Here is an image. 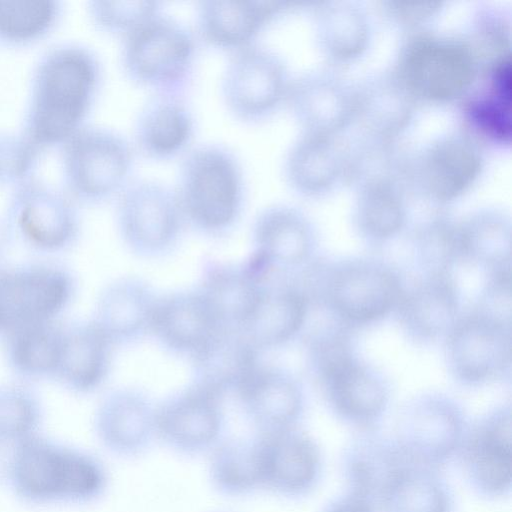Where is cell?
<instances>
[{"mask_svg": "<svg viewBox=\"0 0 512 512\" xmlns=\"http://www.w3.org/2000/svg\"><path fill=\"white\" fill-rule=\"evenodd\" d=\"M156 406L136 388H117L96 407L93 429L97 440L111 454L133 459L144 455L157 439Z\"/></svg>", "mask_w": 512, "mask_h": 512, "instance_id": "ac0fdd59", "label": "cell"}, {"mask_svg": "<svg viewBox=\"0 0 512 512\" xmlns=\"http://www.w3.org/2000/svg\"><path fill=\"white\" fill-rule=\"evenodd\" d=\"M173 186L186 224L208 235H222L235 225L247 194L241 159L214 141L192 145L181 155Z\"/></svg>", "mask_w": 512, "mask_h": 512, "instance_id": "3957f363", "label": "cell"}, {"mask_svg": "<svg viewBox=\"0 0 512 512\" xmlns=\"http://www.w3.org/2000/svg\"><path fill=\"white\" fill-rule=\"evenodd\" d=\"M310 371L330 409L359 431L376 429L388 404L384 381L353 353L347 329L323 328L307 341Z\"/></svg>", "mask_w": 512, "mask_h": 512, "instance_id": "5b68a950", "label": "cell"}, {"mask_svg": "<svg viewBox=\"0 0 512 512\" xmlns=\"http://www.w3.org/2000/svg\"><path fill=\"white\" fill-rule=\"evenodd\" d=\"M42 418V404L30 388L0 386V446H13L37 434Z\"/></svg>", "mask_w": 512, "mask_h": 512, "instance_id": "7bdbcfd3", "label": "cell"}, {"mask_svg": "<svg viewBox=\"0 0 512 512\" xmlns=\"http://www.w3.org/2000/svg\"><path fill=\"white\" fill-rule=\"evenodd\" d=\"M255 435L262 491L284 498H299L310 493L322 469L316 441L298 427Z\"/></svg>", "mask_w": 512, "mask_h": 512, "instance_id": "e0dca14e", "label": "cell"}, {"mask_svg": "<svg viewBox=\"0 0 512 512\" xmlns=\"http://www.w3.org/2000/svg\"><path fill=\"white\" fill-rule=\"evenodd\" d=\"M64 9L62 0H0V44L23 47L45 38Z\"/></svg>", "mask_w": 512, "mask_h": 512, "instance_id": "b9f144b4", "label": "cell"}, {"mask_svg": "<svg viewBox=\"0 0 512 512\" xmlns=\"http://www.w3.org/2000/svg\"><path fill=\"white\" fill-rule=\"evenodd\" d=\"M291 81L283 59L256 42L229 53L220 78L221 99L237 120L259 123L286 102Z\"/></svg>", "mask_w": 512, "mask_h": 512, "instance_id": "8fae6325", "label": "cell"}, {"mask_svg": "<svg viewBox=\"0 0 512 512\" xmlns=\"http://www.w3.org/2000/svg\"><path fill=\"white\" fill-rule=\"evenodd\" d=\"M7 480L27 504H88L105 494L109 475L95 455L37 433L12 446Z\"/></svg>", "mask_w": 512, "mask_h": 512, "instance_id": "7a4b0ae2", "label": "cell"}, {"mask_svg": "<svg viewBox=\"0 0 512 512\" xmlns=\"http://www.w3.org/2000/svg\"><path fill=\"white\" fill-rule=\"evenodd\" d=\"M219 328L195 289L158 296L149 333L169 351L190 357Z\"/></svg>", "mask_w": 512, "mask_h": 512, "instance_id": "4dcf8cb0", "label": "cell"}, {"mask_svg": "<svg viewBox=\"0 0 512 512\" xmlns=\"http://www.w3.org/2000/svg\"><path fill=\"white\" fill-rule=\"evenodd\" d=\"M479 70L470 41L415 32L401 48L391 74L415 102L439 104L461 100Z\"/></svg>", "mask_w": 512, "mask_h": 512, "instance_id": "ba28073f", "label": "cell"}, {"mask_svg": "<svg viewBox=\"0 0 512 512\" xmlns=\"http://www.w3.org/2000/svg\"><path fill=\"white\" fill-rule=\"evenodd\" d=\"M259 353L240 330L219 328L189 357L192 382L223 398L236 395L260 364Z\"/></svg>", "mask_w": 512, "mask_h": 512, "instance_id": "484cf974", "label": "cell"}, {"mask_svg": "<svg viewBox=\"0 0 512 512\" xmlns=\"http://www.w3.org/2000/svg\"><path fill=\"white\" fill-rule=\"evenodd\" d=\"M198 38L163 10L121 38L119 61L125 76L151 94H179L192 81Z\"/></svg>", "mask_w": 512, "mask_h": 512, "instance_id": "8992f818", "label": "cell"}, {"mask_svg": "<svg viewBox=\"0 0 512 512\" xmlns=\"http://www.w3.org/2000/svg\"><path fill=\"white\" fill-rule=\"evenodd\" d=\"M286 103L303 132L336 136L354 122L356 91L323 73L292 79Z\"/></svg>", "mask_w": 512, "mask_h": 512, "instance_id": "603a6c76", "label": "cell"}, {"mask_svg": "<svg viewBox=\"0 0 512 512\" xmlns=\"http://www.w3.org/2000/svg\"><path fill=\"white\" fill-rule=\"evenodd\" d=\"M79 205L60 184L34 175L10 188L2 229L33 251L64 252L80 236Z\"/></svg>", "mask_w": 512, "mask_h": 512, "instance_id": "9c48e42d", "label": "cell"}, {"mask_svg": "<svg viewBox=\"0 0 512 512\" xmlns=\"http://www.w3.org/2000/svg\"><path fill=\"white\" fill-rule=\"evenodd\" d=\"M394 312L411 340L426 343L446 337L459 317V291L452 274L423 275L404 289Z\"/></svg>", "mask_w": 512, "mask_h": 512, "instance_id": "cb8c5ba5", "label": "cell"}, {"mask_svg": "<svg viewBox=\"0 0 512 512\" xmlns=\"http://www.w3.org/2000/svg\"><path fill=\"white\" fill-rule=\"evenodd\" d=\"M157 298L145 280L117 278L100 292L92 320L114 346L132 342L149 332Z\"/></svg>", "mask_w": 512, "mask_h": 512, "instance_id": "f546056e", "label": "cell"}, {"mask_svg": "<svg viewBox=\"0 0 512 512\" xmlns=\"http://www.w3.org/2000/svg\"><path fill=\"white\" fill-rule=\"evenodd\" d=\"M253 255L273 272L306 263L314 246V231L297 208L283 203L262 208L252 224Z\"/></svg>", "mask_w": 512, "mask_h": 512, "instance_id": "d4e9b609", "label": "cell"}, {"mask_svg": "<svg viewBox=\"0 0 512 512\" xmlns=\"http://www.w3.org/2000/svg\"><path fill=\"white\" fill-rule=\"evenodd\" d=\"M451 496L439 471L406 466L379 501L380 512H450Z\"/></svg>", "mask_w": 512, "mask_h": 512, "instance_id": "60d3db41", "label": "cell"}, {"mask_svg": "<svg viewBox=\"0 0 512 512\" xmlns=\"http://www.w3.org/2000/svg\"><path fill=\"white\" fill-rule=\"evenodd\" d=\"M316 36L322 52L337 64L359 58L370 40L365 12L347 1L319 3L315 7Z\"/></svg>", "mask_w": 512, "mask_h": 512, "instance_id": "8d00e7d4", "label": "cell"}, {"mask_svg": "<svg viewBox=\"0 0 512 512\" xmlns=\"http://www.w3.org/2000/svg\"><path fill=\"white\" fill-rule=\"evenodd\" d=\"M219 512H223V511H219Z\"/></svg>", "mask_w": 512, "mask_h": 512, "instance_id": "f907efd6", "label": "cell"}, {"mask_svg": "<svg viewBox=\"0 0 512 512\" xmlns=\"http://www.w3.org/2000/svg\"><path fill=\"white\" fill-rule=\"evenodd\" d=\"M413 247L423 275L451 273L460 261L457 223L445 217L425 223L414 232Z\"/></svg>", "mask_w": 512, "mask_h": 512, "instance_id": "ee69618b", "label": "cell"}, {"mask_svg": "<svg viewBox=\"0 0 512 512\" xmlns=\"http://www.w3.org/2000/svg\"><path fill=\"white\" fill-rule=\"evenodd\" d=\"M267 281L247 261L233 264L213 260L206 263L197 290L220 328L240 330Z\"/></svg>", "mask_w": 512, "mask_h": 512, "instance_id": "d6a6232c", "label": "cell"}, {"mask_svg": "<svg viewBox=\"0 0 512 512\" xmlns=\"http://www.w3.org/2000/svg\"><path fill=\"white\" fill-rule=\"evenodd\" d=\"M467 425L461 408L440 394H423L398 411L392 438L415 465L440 471L456 456Z\"/></svg>", "mask_w": 512, "mask_h": 512, "instance_id": "4fadbf2b", "label": "cell"}, {"mask_svg": "<svg viewBox=\"0 0 512 512\" xmlns=\"http://www.w3.org/2000/svg\"><path fill=\"white\" fill-rule=\"evenodd\" d=\"M483 163L481 145L462 131L424 148L415 160L412 176L427 198L446 204L468 191Z\"/></svg>", "mask_w": 512, "mask_h": 512, "instance_id": "d6986e66", "label": "cell"}, {"mask_svg": "<svg viewBox=\"0 0 512 512\" xmlns=\"http://www.w3.org/2000/svg\"><path fill=\"white\" fill-rule=\"evenodd\" d=\"M103 75L100 56L86 43L49 45L32 65L20 129L41 149L58 148L88 123Z\"/></svg>", "mask_w": 512, "mask_h": 512, "instance_id": "6da1fadb", "label": "cell"}, {"mask_svg": "<svg viewBox=\"0 0 512 512\" xmlns=\"http://www.w3.org/2000/svg\"><path fill=\"white\" fill-rule=\"evenodd\" d=\"M442 5V2L436 1H388L384 2V11L397 24L406 28H417L434 17Z\"/></svg>", "mask_w": 512, "mask_h": 512, "instance_id": "7dc6e473", "label": "cell"}, {"mask_svg": "<svg viewBox=\"0 0 512 512\" xmlns=\"http://www.w3.org/2000/svg\"><path fill=\"white\" fill-rule=\"evenodd\" d=\"M482 88L461 100L463 132L479 144L510 145L512 134L511 54L486 66Z\"/></svg>", "mask_w": 512, "mask_h": 512, "instance_id": "4316f807", "label": "cell"}, {"mask_svg": "<svg viewBox=\"0 0 512 512\" xmlns=\"http://www.w3.org/2000/svg\"><path fill=\"white\" fill-rule=\"evenodd\" d=\"M411 463L392 437L373 430L359 431L345 446L342 471L347 489L362 494L376 509L385 491Z\"/></svg>", "mask_w": 512, "mask_h": 512, "instance_id": "83f0119b", "label": "cell"}, {"mask_svg": "<svg viewBox=\"0 0 512 512\" xmlns=\"http://www.w3.org/2000/svg\"><path fill=\"white\" fill-rule=\"evenodd\" d=\"M309 304L292 283L264 284L240 331L259 350L281 346L300 332Z\"/></svg>", "mask_w": 512, "mask_h": 512, "instance_id": "1f68e13d", "label": "cell"}, {"mask_svg": "<svg viewBox=\"0 0 512 512\" xmlns=\"http://www.w3.org/2000/svg\"><path fill=\"white\" fill-rule=\"evenodd\" d=\"M283 1L201 0L195 5L198 40L229 53L256 43L264 27L290 7Z\"/></svg>", "mask_w": 512, "mask_h": 512, "instance_id": "ffe728a7", "label": "cell"}, {"mask_svg": "<svg viewBox=\"0 0 512 512\" xmlns=\"http://www.w3.org/2000/svg\"><path fill=\"white\" fill-rule=\"evenodd\" d=\"M2 234H3V229H2V226L0 225V255H1V248H2Z\"/></svg>", "mask_w": 512, "mask_h": 512, "instance_id": "681fc988", "label": "cell"}, {"mask_svg": "<svg viewBox=\"0 0 512 512\" xmlns=\"http://www.w3.org/2000/svg\"><path fill=\"white\" fill-rule=\"evenodd\" d=\"M456 456L475 491L493 498L507 495L512 484L510 406L496 408L467 428Z\"/></svg>", "mask_w": 512, "mask_h": 512, "instance_id": "2e32d148", "label": "cell"}, {"mask_svg": "<svg viewBox=\"0 0 512 512\" xmlns=\"http://www.w3.org/2000/svg\"><path fill=\"white\" fill-rule=\"evenodd\" d=\"M445 341L448 367L466 385L496 380L510 369L511 321L475 308L458 317Z\"/></svg>", "mask_w": 512, "mask_h": 512, "instance_id": "5bb4252c", "label": "cell"}, {"mask_svg": "<svg viewBox=\"0 0 512 512\" xmlns=\"http://www.w3.org/2000/svg\"><path fill=\"white\" fill-rule=\"evenodd\" d=\"M294 285L312 304L327 308L346 326L366 325L395 311L404 287L400 276L386 264L353 259L308 265Z\"/></svg>", "mask_w": 512, "mask_h": 512, "instance_id": "277c9868", "label": "cell"}, {"mask_svg": "<svg viewBox=\"0 0 512 512\" xmlns=\"http://www.w3.org/2000/svg\"><path fill=\"white\" fill-rule=\"evenodd\" d=\"M63 324L52 321L15 330L3 337L9 368L27 379H53L60 356Z\"/></svg>", "mask_w": 512, "mask_h": 512, "instance_id": "f35d334b", "label": "cell"}, {"mask_svg": "<svg viewBox=\"0 0 512 512\" xmlns=\"http://www.w3.org/2000/svg\"><path fill=\"white\" fill-rule=\"evenodd\" d=\"M358 185L354 221L360 235L373 244L395 237L405 226L407 213L394 179L379 176Z\"/></svg>", "mask_w": 512, "mask_h": 512, "instance_id": "74e56055", "label": "cell"}, {"mask_svg": "<svg viewBox=\"0 0 512 512\" xmlns=\"http://www.w3.org/2000/svg\"><path fill=\"white\" fill-rule=\"evenodd\" d=\"M460 261L481 265L489 272L510 268L511 222L495 210H484L457 223Z\"/></svg>", "mask_w": 512, "mask_h": 512, "instance_id": "ab89813d", "label": "cell"}, {"mask_svg": "<svg viewBox=\"0 0 512 512\" xmlns=\"http://www.w3.org/2000/svg\"><path fill=\"white\" fill-rule=\"evenodd\" d=\"M223 397L191 383L156 406L157 439L173 452L209 454L225 436Z\"/></svg>", "mask_w": 512, "mask_h": 512, "instance_id": "9a60e30c", "label": "cell"}, {"mask_svg": "<svg viewBox=\"0 0 512 512\" xmlns=\"http://www.w3.org/2000/svg\"><path fill=\"white\" fill-rule=\"evenodd\" d=\"M347 158L335 136L302 132L286 152L283 174L297 193L318 196L345 177Z\"/></svg>", "mask_w": 512, "mask_h": 512, "instance_id": "836d02e7", "label": "cell"}, {"mask_svg": "<svg viewBox=\"0 0 512 512\" xmlns=\"http://www.w3.org/2000/svg\"><path fill=\"white\" fill-rule=\"evenodd\" d=\"M162 10L161 2L153 0H88L85 4L94 27L120 38Z\"/></svg>", "mask_w": 512, "mask_h": 512, "instance_id": "f6af8a7d", "label": "cell"}, {"mask_svg": "<svg viewBox=\"0 0 512 512\" xmlns=\"http://www.w3.org/2000/svg\"><path fill=\"white\" fill-rule=\"evenodd\" d=\"M371 500L357 492L346 490L342 495L331 500L322 512H376Z\"/></svg>", "mask_w": 512, "mask_h": 512, "instance_id": "c3c4849f", "label": "cell"}, {"mask_svg": "<svg viewBox=\"0 0 512 512\" xmlns=\"http://www.w3.org/2000/svg\"><path fill=\"white\" fill-rule=\"evenodd\" d=\"M355 91L354 121L365 129L368 142L391 146L409 125L416 102L391 73Z\"/></svg>", "mask_w": 512, "mask_h": 512, "instance_id": "e575fe53", "label": "cell"}, {"mask_svg": "<svg viewBox=\"0 0 512 512\" xmlns=\"http://www.w3.org/2000/svg\"><path fill=\"white\" fill-rule=\"evenodd\" d=\"M116 225L128 249L143 258L170 252L186 225L174 186L133 178L115 197Z\"/></svg>", "mask_w": 512, "mask_h": 512, "instance_id": "30bf717a", "label": "cell"}, {"mask_svg": "<svg viewBox=\"0 0 512 512\" xmlns=\"http://www.w3.org/2000/svg\"><path fill=\"white\" fill-rule=\"evenodd\" d=\"M195 130V116L184 95L150 94L135 116L131 141L136 153L167 160L192 146Z\"/></svg>", "mask_w": 512, "mask_h": 512, "instance_id": "7402d4cb", "label": "cell"}, {"mask_svg": "<svg viewBox=\"0 0 512 512\" xmlns=\"http://www.w3.org/2000/svg\"><path fill=\"white\" fill-rule=\"evenodd\" d=\"M43 151L20 128L0 130V186L10 189L36 175Z\"/></svg>", "mask_w": 512, "mask_h": 512, "instance_id": "bcb514c9", "label": "cell"}, {"mask_svg": "<svg viewBox=\"0 0 512 512\" xmlns=\"http://www.w3.org/2000/svg\"><path fill=\"white\" fill-rule=\"evenodd\" d=\"M235 396L256 433L298 427L304 410L297 380L281 368L261 363Z\"/></svg>", "mask_w": 512, "mask_h": 512, "instance_id": "44dd1931", "label": "cell"}, {"mask_svg": "<svg viewBox=\"0 0 512 512\" xmlns=\"http://www.w3.org/2000/svg\"><path fill=\"white\" fill-rule=\"evenodd\" d=\"M58 149L60 185L78 204L115 198L133 179L136 150L114 128L86 123Z\"/></svg>", "mask_w": 512, "mask_h": 512, "instance_id": "52a82bcc", "label": "cell"}, {"mask_svg": "<svg viewBox=\"0 0 512 512\" xmlns=\"http://www.w3.org/2000/svg\"><path fill=\"white\" fill-rule=\"evenodd\" d=\"M113 348L114 344L93 320L63 324L53 379L75 393L95 391L109 373Z\"/></svg>", "mask_w": 512, "mask_h": 512, "instance_id": "f1b7e54d", "label": "cell"}, {"mask_svg": "<svg viewBox=\"0 0 512 512\" xmlns=\"http://www.w3.org/2000/svg\"><path fill=\"white\" fill-rule=\"evenodd\" d=\"M76 293L74 276L51 263L0 268V336L57 321Z\"/></svg>", "mask_w": 512, "mask_h": 512, "instance_id": "7c38bea8", "label": "cell"}, {"mask_svg": "<svg viewBox=\"0 0 512 512\" xmlns=\"http://www.w3.org/2000/svg\"><path fill=\"white\" fill-rule=\"evenodd\" d=\"M208 481L227 498H244L262 491L259 449L253 437H225L208 454Z\"/></svg>", "mask_w": 512, "mask_h": 512, "instance_id": "d590c367", "label": "cell"}]
</instances>
